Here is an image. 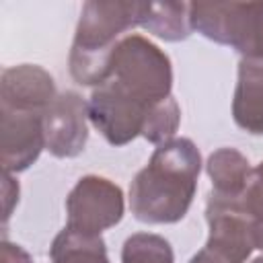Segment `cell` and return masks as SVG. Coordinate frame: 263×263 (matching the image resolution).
<instances>
[{"instance_id":"2","label":"cell","mask_w":263,"mask_h":263,"mask_svg":"<svg viewBox=\"0 0 263 263\" xmlns=\"http://www.w3.org/2000/svg\"><path fill=\"white\" fill-rule=\"evenodd\" d=\"M142 2H84L70 49V74L78 84L101 86L109 78V60L123 33L140 27Z\"/></svg>"},{"instance_id":"17","label":"cell","mask_w":263,"mask_h":263,"mask_svg":"<svg viewBox=\"0 0 263 263\" xmlns=\"http://www.w3.org/2000/svg\"><path fill=\"white\" fill-rule=\"evenodd\" d=\"M240 199H242V205L253 224L255 249L263 251V160L253 168L249 185Z\"/></svg>"},{"instance_id":"20","label":"cell","mask_w":263,"mask_h":263,"mask_svg":"<svg viewBox=\"0 0 263 263\" xmlns=\"http://www.w3.org/2000/svg\"><path fill=\"white\" fill-rule=\"evenodd\" d=\"M189 263H228V261H224L222 257H218L216 253H212L210 249L203 247L201 251H197V255H193V259Z\"/></svg>"},{"instance_id":"5","label":"cell","mask_w":263,"mask_h":263,"mask_svg":"<svg viewBox=\"0 0 263 263\" xmlns=\"http://www.w3.org/2000/svg\"><path fill=\"white\" fill-rule=\"evenodd\" d=\"M123 210L125 203L119 185L99 175H86L78 179L66 197V226L88 234H101L123 218Z\"/></svg>"},{"instance_id":"11","label":"cell","mask_w":263,"mask_h":263,"mask_svg":"<svg viewBox=\"0 0 263 263\" xmlns=\"http://www.w3.org/2000/svg\"><path fill=\"white\" fill-rule=\"evenodd\" d=\"M232 117L247 134L263 136V60H240Z\"/></svg>"},{"instance_id":"14","label":"cell","mask_w":263,"mask_h":263,"mask_svg":"<svg viewBox=\"0 0 263 263\" xmlns=\"http://www.w3.org/2000/svg\"><path fill=\"white\" fill-rule=\"evenodd\" d=\"M51 263H111L101 234H88L66 226L49 247Z\"/></svg>"},{"instance_id":"10","label":"cell","mask_w":263,"mask_h":263,"mask_svg":"<svg viewBox=\"0 0 263 263\" xmlns=\"http://www.w3.org/2000/svg\"><path fill=\"white\" fill-rule=\"evenodd\" d=\"M55 84L47 70L35 64L6 68L0 78V109L45 113L55 101Z\"/></svg>"},{"instance_id":"15","label":"cell","mask_w":263,"mask_h":263,"mask_svg":"<svg viewBox=\"0 0 263 263\" xmlns=\"http://www.w3.org/2000/svg\"><path fill=\"white\" fill-rule=\"evenodd\" d=\"M121 263H175V255L164 236L136 232L123 242Z\"/></svg>"},{"instance_id":"9","label":"cell","mask_w":263,"mask_h":263,"mask_svg":"<svg viewBox=\"0 0 263 263\" xmlns=\"http://www.w3.org/2000/svg\"><path fill=\"white\" fill-rule=\"evenodd\" d=\"M2 111V171L4 173H21L27 171L45 148V129L43 115L45 113H29L14 109Z\"/></svg>"},{"instance_id":"19","label":"cell","mask_w":263,"mask_h":263,"mask_svg":"<svg viewBox=\"0 0 263 263\" xmlns=\"http://www.w3.org/2000/svg\"><path fill=\"white\" fill-rule=\"evenodd\" d=\"M0 255H2V263H33L31 255L21 247V245H14V242H8L6 238L2 240V249H0Z\"/></svg>"},{"instance_id":"12","label":"cell","mask_w":263,"mask_h":263,"mask_svg":"<svg viewBox=\"0 0 263 263\" xmlns=\"http://www.w3.org/2000/svg\"><path fill=\"white\" fill-rule=\"evenodd\" d=\"M214 193L224 197H242L253 168L245 154L236 148H218L210 154L205 164Z\"/></svg>"},{"instance_id":"4","label":"cell","mask_w":263,"mask_h":263,"mask_svg":"<svg viewBox=\"0 0 263 263\" xmlns=\"http://www.w3.org/2000/svg\"><path fill=\"white\" fill-rule=\"evenodd\" d=\"M189 25L245 60H263V2H191Z\"/></svg>"},{"instance_id":"8","label":"cell","mask_w":263,"mask_h":263,"mask_svg":"<svg viewBox=\"0 0 263 263\" xmlns=\"http://www.w3.org/2000/svg\"><path fill=\"white\" fill-rule=\"evenodd\" d=\"M86 119L88 105L78 92L66 90L58 95L43 115L45 148L58 158L78 156L88 140Z\"/></svg>"},{"instance_id":"6","label":"cell","mask_w":263,"mask_h":263,"mask_svg":"<svg viewBox=\"0 0 263 263\" xmlns=\"http://www.w3.org/2000/svg\"><path fill=\"white\" fill-rule=\"evenodd\" d=\"M205 220L210 226L205 249L228 263H245L251 257L255 249L253 224L240 197H224L212 191L208 195Z\"/></svg>"},{"instance_id":"13","label":"cell","mask_w":263,"mask_h":263,"mask_svg":"<svg viewBox=\"0 0 263 263\" xmlns=\"http://www.w3.org/2000/svg\"><path fill=\"white\" fill-rule=\"evenodd\" d=\"M140 27L164 41H181L191 33L189 4L185 2H142Z\"/></svg>"},{"instance_id":"16","label":"cell","mask_w":263,"mask_h":263,"mask_svg":"<svg viewBox=\"0 0 263 263\" xmlns=\"http://www.w3.org/2000/svg\"><path fill=\"white\" fill-rule=\"evenodd\" d=\"M179 123H181V109H179L177 101L171 97V99L162 101L152 111V115L148 117V123L144 127L142 138H146L152 144H164V142L173 140Z\"/></svg>"},{"instance_id":"18","label":"cell","mask_w":263,"mask_h":263,"mask_svg":"<svg viewBox=\"0 0 263 263\" xmlns=\"http://www.w3.org/2000/svg\"><path fill=\"white\" fill-rule=\"evenodd\" d=\"M2 191H4V222L12 214V205L18 201V183L10 177V173H4L2 177Z\"/></svg>"},{"instance_id":"3","label":"cell","mask_w":263,"mask_h":263,"mask_svg":"<svg viewBox=\"0 0 263 263\" xmlns=\"http://www.w3.org/2000/svg\"><path fill=\"white\" fill-rule=\"evenodd\" d=\"M105 82L146 107H156L173 97L171 60L144 35L129 33L117 41Z\"/></svg>"},{"instance_id":"1","label":"cell","mask_w":263,"mask_h":263,"mask_svg":"<svg viewBox=\"0 0 263 263\" xmlns=\"http://www.w3.org/2000/svg\"><path fill=\"white\" fill-rule=\"evenodd\" d=\"M201 156L189 138H173L152 152L129 185V208L146 224H173L185 218L197 189Z\"/></svg>"},{"instance_id":"7","label":"cell","mask_w":263,"mask_h":263,"mask_svg":"<svg viewBox=\"0 0 263 263\" xmlns=\"http://www.w3.org/2000/svg\"><path fill=\"white\" fill-rule=\"evenodd\" d=\"M86 105L88 119L103 134V138L113 146H125L144 134L148 117L160 103L156 107H146L103 82L92 90Z\"/></svg>"},{"instance_id":"21","label":"cell","mask_w":263,"mask_h":263,"mask_svg":"<svg viewBox=\"0 0 263 263\" xmlns=\"http://www.w3.org/2000/svg\"><path fill=\"white\" fill-rule=\"evenodd\" d=\"M251 263H263V255H261V257H257V259H253Z\"/></svg>"}]
</instances>
